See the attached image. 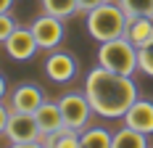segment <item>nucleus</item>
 <instances>
[{
	"instance_id": "nucleus-1",
	"label": "nucleus",
	"mask_w": 153,
	"mask_h": 148,
	"mask_svg": "<svg viewBox=\"0 0 153 148\" xmlns=\"http://www.w3.org/2000/svg\"><path fill=\"white\" fill-rule=\"evenodd\" d=\"M85 95L90 101L92 111L103 119H122L127 108L137 101V85L132 77L116 74L106 66H95L87 72Z\"/></svg>"
},
{
	"instance_id": "nucleus-2",
	"label": "nucleus",
	"mask_w": 153,
	"mask_h": 148,
	"mask_svg": "<svg viewBox=\"0 0 153 148\" xmlns=\"http://www.w3.org/2000/svg\"><path fill=\"white\" fill-rule=\"evenodd\" d=\"M127 24H129V16L124 13L119 0L116 3L111 0V3H103V5L87 11V32H90L92 40H98V43L122 37L127 32Z\"/></svg>"
},
{
	"instance_id": "nucleus-3",
	"label": "nucleus",
	"mask_w": 153,
	"mask_h": 148,
	"mask_svg": "<svg viewBox=\"0 0 153 148\" xmlns=\"http://www.w3.org/2000/svg\"><path fill=\"white\" fill-rule=\"evenodd\" d=\"M98 64L106 66L116 74H127V77H135V72H140L137 64V45L132 43L129 37H114L106 40L98 48Z\"/></svg>"
},
{
	"instance_id": "nucleus-4",
	"label": "nucleus",
	"mask_w": 153,
	"mask_h": 148,
	"mask_svg": "<svg viewBox=\"0 0 153 148\" xmlns=\"http://www.w3.org/2000/svg\"><path fill=\"white\" fill-rule=\"evenodd\" d=\"M5 138L11 140V146L16 148H29V146H40V124L34 114H27V111H13L11 108V117H8V124H5Z\"/></svg>"
},
{
	"instance_id": "nucleus-5",
	"label": "nucleus",
	"mask_w": 153,
	"mask_h": 148,
	"mask_svg": "<svg viewBox=\"0 0 153 148\" xmlns=\"http://www.w3.org/2000/svg\"><path fill=\"white\" fill-rule=\"evenodd\" d=\"M58 108H61V114H63V124L71 127V130H79V132L87 127L90 117L95 114L90 101H87V95H85V90L82 93L79 90L63 93L61 98H58Z\"/></svg>"
},
{
	"instance_id": "nucleus-6",
	"label": "nucleus",
	"mask_w": 153,
	"mask_h": 148,
	"mask_svg": "<svg viewBox=\"0 0 153 148\" xmlns=\"http://www.w3.org/2000/svg\"><path fill=\"white\" fill-rule=\"evenodd\" d=\"M32 34H34V40L42 50H53L63 43V19L50 16V13L37 16L32 21Z\"/></svg>"
},
{
	"instance_id": "nucleus-7",
	"label": "nucleus",
	"mask_w": 153,
	"mask_h": 148,
	"mask_svg": "<svg viewBox=\"0 0 153 148\" xmlns=\"http://www.w3.org/2000/svg\"><path fill=\"white\" fill-rule=\"evenodd\" d=\"M5 53L11 56L13 61H29L37 50H40V45L34 40V34H32V27L29 29H24V27H16L11 32V37L5 40Z\"/></svg>"
},
{
	"instance_id": "nucleus-8",
	"label": "nucleus",
	"mask_w": 153,
	"mask_h": 148,
	"mask_svg": "<svg viewBox=\"0 0 153 148\" xmlns=\"http://www.w3.org/2000/svg\"><path fill=\"white\" fill-rule=\"evenodd\" d=\"M79 72V66H76L74 56H69V53H50L45 61V74L53 79V82H71Z\"/></svg>"
},
{
	"instance_id": "nucleus-9",
	"label": "nucleus",
	"mask_w": 153,
	"mask_h": 148,
	"mask_svg": "<svg viewBox=\"0 0 153 148\" xmlns=\"http://www.w3.org/2000/svg\"><path fill=\"white\" fill-rule=\"evenodd\" d=\"M124 124L137 130V132H145V135H153V101H135V103L127 108L124 114Z\"/></svg>"
},
{
	"instance_id": "nucleus-10",
	"label": "nucleus",
	"mask_w": 153,
	"mask_h": 148,
	"mask_svg": "<svg viewBox=\"0 0 153 148\" xmlns=\"http://www.w3.org/2000/svg\"><path fill=\"white\" fill-rule=\"evenodd\" d=\"M42 103H45L42 90L37 87V85H32V82H24V85H19V87L11 93V108H13V111L34 114Z\"/></svg>"
},
{
	"instance_id": "nucleus-11",
	"label": "nucleus",
	"mask_w": 153,
	"mask_h": 148,
	"mask_svg": "<svg viewBox=\"0 0 153 148\" xmlns=\"http://www.w3.org/2000/svg\"><path fill=\"white\" fill-rule=\"evenodd\" d=\"M34 119H37L42 135L61 132L63 127H66L63 124V114H61V108H58V101H45V103L34 111Z\"/></svg>"
},
{
	"instance_id": "nucleus-12",
	"label": "nucleus",
	"mask_w": 153,
	"mask_h": 148,
	"mask_svg": "<svg viewBox=\"0 0 153 148\" xmlns=\"http://www.w3.org/2000/svg\"><path fill=\"white\" fill-rule=\"evenodd\" d=\"M124 37H129L132 43L140 48H145L148 43H153V16H137V19H129Z\"/></svg>"
},
{
	"instance_id": "nucleus-13",
	"label": "nucleus",
	"mask_w": 153,
	"mask_h": 148,
	"mask_svg": "<svg viewBox=\"0 0 153 148\" xmlns=\"http://www.w3.org/2000/svg\"><path fill=\"white\" fill-rule=\"evenodd\" d=\"M145 146H148V135L137 132V130H132V127H127V124H124L122 130L114 135V140H111V148H145Z\"/></svg>"
},
{
	"instance_id": "nucleus-14",
	"label": "nucleus",
	"mask_w": 153,
	"mask_h": 148,
	"mask_svg": "<svg viewBox=\"0 0 153 148\" xmlns=\"http://www.w3.org/2000/svg\"><path fill=\"white\" fill-rule=\"evenodd\" d=\"M114 135H108L103 127H85L82 130V148H111Z\"/></svg>"
},
{
	"instance_id": "nucleus-15",
	"label": "nucleus",
	"mask_w": 153,
	"mask_h": 148,
	"mask_svg": "<svg viewBox=\"0 0 153 148\" xmlns=\"http://www.w3.org/2000/svg\"><path fill=\"white\" fill-rule=\"evenodd\" d=\"M79 11L76 0H42V13L58 16V19H69Z\"/></svg>"
},
{
	"instance_id": "nucleus-16",
	"label": "nucleus",
	"mask_w": 153,
	"mask_h": 148,
	"mask_svg": "<svg viewBox=\"0 0 153 148\" xmlns=\"http://www.w3.org/2000/svg\"><path fill=\"white\" fill-rule=\"evenodd\" d=\"M119 5L124 8V13L129 16V19L153 16V0H119Z\"/></svg>"
},
{
	"instance_id": "nucleus-17",
	"label": "nucleus",
	"mask_w": 153,
	"mask_h": 148,
	"mask_svg": "<svg viewBox=\"0 0 153 148\" xmlns=\"http://www.w3.org/2000/svg\"><path fill=\"white\" fill-rule=\"evenodd\" d=\"M137 64H140V72L145 77H153V43H148L145 48L137 50Z\"/></svg>"
},
{
	"instance_id": "nucleus-18",
	"label": "nucleus",
	"mask_w": 153,
	"mask_h": 148,
	"mask_svg": "<svg viewBox=\"0 0 153 148\" xmlns=\"http://www.w3.org/2000/svg\"><path fill=\"white\" fill-rule=\"evenodd\" d=\"M16 29V21H13V16L8 13H0V43H5L8 37H11V32Z\"/></svg>"
},
{
	"instance_id": "nucleus-19",
	"label": "nucleus",
	"mask_w": 153,
	"mask_h": 148,
	"mask_svg": "<svg viewBox=\"0 0 153 148\" xmlns=\"http://www.w3.org/2000/svg\"><path fill=\"white\" fill-rule=\"evenodd\" d=\"M79 3V11H92V8H98V5H103V3H111V0H76Z\"/></svg>"
},
{
	"instance_id": "nucleus-20",
	"label": "nucleus",
	"mask_w": 153,
	"mask_h": 148,
	"mask_svg": "<svg viewBox=\"0 0 153 148\" xmlns=\"http://www.w3.org/2000/svg\"><path fill=\"white\" fill-rule=\"evenodd\" d=\"M8 117H11V108L0 101V135L5 132V124H8Z\"/></svg>"
},
{
	"instance_id": "nucleus-21",
	"label": "nucleus",
	"mask_w": 153,
	"mask_h": 148,
	"mask_svg": "<svg viewBox=\"0 0 153 148\" xmlns=\"http://www.w3.org/2000/svg\"><path fill=\"white\" fill-rule=\"evenodd\" d=\"M11 5H13V0H0V13L11 11Z\"/></svg>"
},
{
	"instance_id": "nucleus-22",
	"label": "nucleus",
	"mask_w": 153,
	"mask_h": 148,
	"mask_svg": "<svg viewBox=\"0 0 153 148\" xmlns=\"http://www.w3.org/2000/svg\"><path fill=\"white\" fill-rule=\"evenodd\" d=\"M5 90H8L5 87V79H3V74H0V101H3V95H5Z\"/></svg>"
}]
</instances>
